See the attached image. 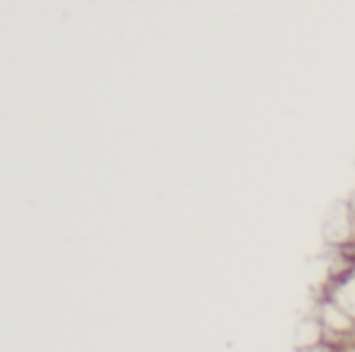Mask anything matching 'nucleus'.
I'll use <instances>...</instances> for the list:
<instances>
[{
	"mask_svg": "<svg viewBox=\"0 0 355 352\" xmlns=\"http://www.w3.org/2000/svg\"><path fill=\"white\" fill-rule=\"evenodd\" d=\"M326 297H329L331 301H336L343 311H348L350 316L355 318V258L343 272L336 274Z\"/></svg>",
	"mask_w": 355,
	"mask_h": 352,
	"instance_id": "1",
	"label": "nucleus"
}]
</instances>
